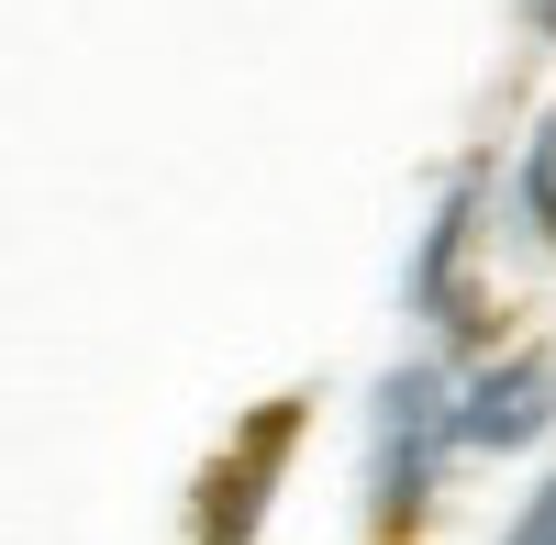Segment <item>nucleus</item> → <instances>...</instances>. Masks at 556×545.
I'll list each match as a JSON object with an SVG mask.
<instances>
[{"label":"nucleus","mask_w":556,"mask_h":545,"mask_svg":"<svg viewBox=\"0 0 556 545\" xmlns=\"http://www.w3.org/2000/svg\"><path fill=\"white\" fill-rule=\"evenodd\" d=\"M445 379L434 368H401L379 390V512H412L424 502V468H434V434H445Z\"/></svg>","instance_id":"f257e3e1"},{"label":"nucleus","mask_w":556,"mask_h":545,"mask_svg":"<svg viewBox=\"0 0 556 545\" xmlns=\"http://www.w3.org/2000/svg\"><path fill=\"white\" fill-rule=\"evenodd\" d=\"M534 23H545V34H556V0H534Z\"/></svg>","instance_id":"39448f33"},{"label":"nucleus","mask_w":556,"mask_h":545,"mask_svg":"<svg viewBox=\"0 0 556 545\" xmlns=\"http://www.w3.org/2000/svg\"><path fill=\"white\" fill-rule=\"evenodd\" d=\"M513 545H556V479H545V490H534V512H523V523H513Z\"/></svg>","instance_id":"20e7f679"},{"label":"nucleus","mask_w":556,"mask_h":545,"mask_svg":"<svg viewBox=\"0 0 556 545\" xmlns=\"http://www.w3.org/2000/svg\"><path fill=\"white\" fill-rule=\"evenodd\" d=\"M556 423V368L545 356H513V368H490L468 401H456V434L490 445V457H513V445H534Z\"/></svg>","instance_id":"f03ea898"},{"label":"nucleus","mask_w":556,"mask_h":545,"mask_svg":"<svg viewBox=\"0 0 556 545\" xmlns=\"http://www.w3.org/2000/svg\"><path fill=\"white\" fill-rule=\"evenodd\" d=\"M523 235H556V112L534 123V156H523Z\"/></svg>","instance_id":"7ed1b4c3"}]
</instances>
